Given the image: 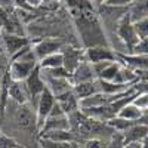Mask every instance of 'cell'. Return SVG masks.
I'll return each instance as SVG.
<instances>
[{
    "label": "cell",
    "mask_w": 148,
    "mask_h": 148,
    "mask_svg": "<svg viewBox=\"0 0 148 148\" xmlns=\"http://www.w3.org/2000/svg\"><path fill=\"white\" fill-rule=\"evenodd\" d=\"M68 121H70V130L74 132L79 136L80 141H88V139H104L108 141L116 130L111 129L105 121L96 120L84 114L82 110H77L74 113L68 114Z\"/></svg>",
    "instance_id": "6da1fadb"
},
{
    "label": "cell",
    "mask_w": 148,
    "mask_h": 148,
    "mask_svg": "<svg viewBox=\"0 0 148 148\" xmlns=\"http://www.w3.org/2000/svg\"><path fill=\"white\" fill-rule=\"evenodd\" d=\"M114 33L117 34L120 42L123 43V46H125L127 53H132V49L135 47V45L141 40L138 33H136V30H135V24L130 19L129 12H126V14L120 18V21L117 22V27H116Z\"/></svg>",
    "instance_id": "7a4b0ae2"
},
{
    "label": "cell",
    "mask_w": 148,
    "mask_h": 148,
    "mask_svg": "<svg viewBox=\"0 0 148 148\" xmlns=\"http://www.w3.org/2000/svg\"><path fill=\"white\" fill-rule=\"evenodd\" d=\"M65 45L67 43L59 37H46V39H40V40H33V52L37 61H40L47 55L61 52Z\"/></svg>",
    "instance_id": "3957f363"
},
{
    "label": "cell",
    "mask_w": 148,
    "mask_h": 148,
    "mask_svg": "<svg viewBox=\"0 0 148 148\" xmlns=\"http://www.w3.org/2000/svg\"><path fill=\"white\" fill-rule=\"evenodd\" d=\"M56 99H55V96L53 93L49 90L47 88L40 93V96L37 98V101L34 104V111H36V119H37V127H42V125L45 123V120L47 119V116L51 114V111L55 105Z\"/></svg>",
    "instance_id": "277c9868"
},
{
    "label": "cell",
    "mask_w": 148,
    "mask_h": 148,
    "mask_svg": "<svg viewBox=\"0 0 148 148\" xmlns=\"http://www.w3.org/2000/svg\"><path fill=\"white\" fill-rule=\"evenodd\" d=\"M84 58L90 64L98 62H114L117 59V51L110 46H95L84 49Z\"/></svg>",
    "instance_id": "5b68a950"
},
{
    "label": "cell",
    "mask_w": 148,
    "mask_h": 148,
    "mask_svg": "<svg viewBox=\"0 0 148 148\" xmlns=\"http://www.w3.org/2000/svg\"><path fill=\"white\" fill-rule=\"evenodd\" d=\"M24 83H25L27 86V90H28V95H30V102L31 107L34 108V104L37 101V98L40 96V93L46 89V83H45V79L42 76V71H40V67L37 65L33 73L30 74V76L24 80Z\"/></svg>",
    "instance_id": "8992f818"
},
{
    "label": "cell",
    "mask_w": 148,
    "mask_h": 148,
    "mask_svg": "<svg viewBox=\"0 0 148 148\" xmlns=\"http://www.w3.org/2000/svg\"><path fill=\"white\" fill-rule=\"evenodd\" d=\"M62 58H64V64L62 67L71 74L82 62H84V49L83 47H74L73 45H65L62 47Z\"/></svg>",
    "instance_id": "52a82bcc"
},
{
    "label": "cell",
    "mask_w": 148,
    "mask_h": 148,
    "mask_svg": "<svg viewBox=\"0 0 148 148\" xmlns=\"http://www.w3.org/2000/svg\"><path fill=\"white\" fill-rule=\"evenodd\" d=\"M0 34H2V42H3V47H5V53L9 58H12L24 46H27V45L31 43V40L28 39L27 36L6 33V31H2Z\"/></svg>",
    "instance_id": "ba28073f"
},
{
    "label": "cell",
    "mask_w": 148,
    "mask_h": 148,
    "mask_svg": "<svg viewBox=\"0 0 148 148\" xmlns=\"http://www.w3.org/2000/svg\"><path fill=\"white\" fill-rule=\"evenodd\" d=\"M117 59L120 61L123 65L132 68L135 73H138V71H148V55L117 52Z\"/></svg>",
    "instance_id": "9c48e42d"
},
{
    "label": "cell",
    "mask_w": 148,
    "mask_h": 148,
    "mask_svg": "<svg viewBox=\"0 0 148 148\" xmlns=\"http://www.w3.org/2000/svg\"><path fill=\"white\" fill-rule=\"evenodd\" d=\"M8 98L18 105H24L30 102V95L27 90V86L24 82L19 80H10L9 88H8Z\"/></svg>",
    "instance_id": "30bf717a"
},
{
    "label": "cell",
    "mask_w": 148,
    "mask_h": 148,
    "mask_svg": "<svg viewBox=\"0 0 148 148\" xmlns=\"http://www.w3.org/2000/svg\"><path fill=\"white\" fill-rule=\"evenodd\" d=\"M65 129H70L68 116L67 114H55V116H49L45 120V123L39 130V135L53 132V130H65Z\"/></svg>",
    "instance_id": "8fae6325"
},
{
    "label": "cell",
    "mask_w": 148,
    "mask_h": 148,
    "mask_svg": "<svg viewBox=\"0 0 148 148\" xmlns=\"http://www.w3.org/2000/svg\"><path fill=\"white\" fill-rule=\"evenodd\" d=\"M55 99H56V104L61 107V110H62L67 116L74 113V111L80 110V99L76 96V93H74L73 89L55 96Z\"/></svg>",
    "instance_id": "7c38bea8"
},
{
    "label": "cell",
    "mask_w": 148,
    "mask_h": 148,
    "mask_svg": "<svg viewBox=\"0 0 148 148\" xmlns=\"http://www.w3.org/2000/svg\"><path fill=\"white\" fill-rule=\"evenodd\" d=\"M42 71V70H40ZM42 76L45 79L46 83V88L53 93V96H58L61 93H64L70 89H73V83L70 79H61V77H52V76H47V74L42 73Z\"/></svg>",
    "instance_id": "4fadbf2b"
},
{
    "label": "cell",
    "mask_w": 148,
    "mask_h": 148,
    "mask_svg": "<svg viewBox=\"0 0 148 148\" xmlns=\"http://www.w3.org/2000/svg\"><path fill=\"white\" fill-rule=\"evenodd\" d=\"M96 79V74L93 70V65L88 61L82 62L76 70L71 73V83L77 84V83H84V82H90Z\"/></svg>",
    "instance_id": "5bb4252c"
},
{
    "label": "cell",
    "mask_w": 148,
    "mask_h": 148,
    "mask_svg": "<svg viewBox=\"0 0 148 148\" xmlns=\"http://www.w3.org/2000/svg\"><path fill=\"white\" fill-rule=\"evenodd\" d=\"M73 90H74V93H76V96L79 98V99H84V98L92 96V95H95L98 92H101L98 79L90 80V82H84V83L73 84Z\"/></svg>",
    "instance_id": "9a60e30c"
},
{
    "label": "cell",
    "mask_w": 148,
    "mask_h": 148,
    "mask_svg": "<svg viewBox=\"0 0 148 148\" xmlns=\"http://www.w3.org/2000/svg\"><path fill=\"white\" fill-rule=\"evenodd\" d=\"M121 133H123V138H125V144L141 142L145 136H148V126L135 123L133 126H130L129 129H126L125 132H121Z\"/></svg>",
    "instance_id": "2e32d148"
},
{
    "label": "cell",
    "mask_w": 148,
    "mask_h": 148,
    "mask_svg": "<svg viewBox=\"0 0 148 148\" xmlns=\"http://www.w3.org/2000/svg\"><path fill=\"white\" fill-rule=\"evenodd\" d=\"M39 148H83L80 141H51L46 138H39Z\"/></svg>",
    "instance_id": "e0dca14e"
},
{
    "label": "cell",
    "mask_w": 148,
    "mask_h": 148,
    "mask_svg": "<svg viewBox=\"0 0 148 148\" xmlns=\"http://www.w3.org/2000/svg\"><path fill=\"white\" fill-rule=\"evenodd\" d=\"M129 15L133 22L148 16V0H135L129 6Z\"/></svg>",
    "instance_id": "ac0fdd59"
},
{
    "label": "cell",
    "mask_w": 148,
    "mask_h": 148,
    "mask_svg": "<svg viewBox=\"0 0 148 148\" xmlns=\"http://www.w3.org/2000/svg\"><path fill=\"white\" fill-rule=\"evenodd\" d=\"M39 138H46V139H51V141H80L77 135L74 132H71L70 129L42 133V135H39ZM80 142H83V141H80Z\"/></svg>",
    "instance_id": "d6986e66"
},
{
    "label": "cell",
    "mask_w": 148,
    "mask_h": 148,
    "mask_svg": "<svg viewBox=\"0 0 148 148\" xmlns=\"http://www.w3.org/2000/svg\"><path fill=\"white\" fill-rule=\"evenodd\" d=\"M64 64V58H62V52H55L52 55H47L43 59L39 61V67L42 70H52V68H58L62 67Z\"/></svg>",
    "instance_id": "ffe728a7"
},
{
    "label": "cell",
    "mask_w": 148,
    "mask_h": 148,
    "mask_svg": "<svg viewBox=\"0 0 148 148\" xmlns=\"http://www.w3.org/2000/svg\"><path fill=\"white\" fill-rule=\"evenodd\" d=\"M141 116H142V111H141L136 105H133L132 101H130L129 104H126L125 107L119 111V114H117V117L125 119V120H130V121L138 120Z\"/></svg>",
    "instance_id": "44dd1931"
},
{
    "label": "cell",
    "mask_w": 148,
    "mask_h": 148,
    "mask_svg": "<svg viewBox=\"0 0 148 148\" xmlns=\"http://www.w3.org/2000/svg\"><path fill=\"white\" fill-rule=\"evenodd\" d=\"M132 104L136 105L142 113H147L148 111V93L147 92H138L132 99Z\"/></svg>",
    "instance_id": "7402d4cb"
},
{
    "label": "cell",
    "mask_w": 148,
    "mask_h": 148,
    "mask_svg": "<svg viewBox=\"0 0 148 148\" xmlns=\"http://www.w3.org/2000/svg\"><path fill=\"white\" fill-rule=\"evenodd\" d=\"M125 138H123V133L121 132H114L111 135V138L107 142L105 148H125Z\"/></svg>",
    "instance_id": "603a6c76"
},
{
    "label": "cell",
    "mask_w": 148,
    "mask_h": 148,
    "mask_svg": "<svg viewBox=\"0 0 148 148\" xmlns=\"http://www.w3.org/2000/svg\"><path fill=\"white\" fill-rule=\"evenodd\" d=\"M135 24V30H136L139 39H145V37H148V16L133 22Z\"/></svg>",
    "instance_id": "cb8c5ba5"
},
{
    "label": "cell",
    "mask_w": 148,
    "mask_h": 148,
    "mask_svg": "<svg viewBox=\"0 0 148 148\" xmlns=\"http://www.w3.org/2000/svg\"><path fill=\"white\" fill-rule=\"evenodd\" d=\"M132 53H139V55H148V37L141 39L135 47L132 49Z\"/></svg>",
    "instance_id": "d4e9b609"
},
{
    "label": "cell",
    "mask_w": 148,
    "mask_h": 148,
    "mask_svg": "<svg viewBox=\"0 0 148 148\" xmlns=\"http://www.w3.org/2000/svg\"><path fill=\"white\" fill-rule=\"evenodd\" d=\"M107 142H108V141L93 138V139L84 141V142H83V148H105V147H107Z\"/></svg>",
    "instance_id": "484cf974"
},
{
    "label": "cell",
    "mask_w": 148,
    "mask_h": 148,
    "mask_svg": "<svg viewBox=\"0 0 148 148\" xmlns=\"http://www.w3.org/2000/svg\"><path fill=\"white\" fill-rule=\"evenodd\" d=\"M0 9H3L8 14H14L16 10L14 6V0H0Z\"/></svg>",
    "instance_id": "4316f807"
},
{
    "label": "cell",
    "mask_w": 148,
    "mask_h": 148,
    "mask_svg": "<svg viewBox=\"0 0 148 148\" xmlns=\"http://www.w3.org/2000/svg\"><path fill=\"white\" fill-rule=\"evenodd\" d=\"M135 2V0H107V2L104 5H108V6H130L132 3Z\"/></svg>",
    "instance_id": "83f0119b"
},
{
    "label": "cell",
    "mask_w": 148,
    "mask_h": 148,
    "mask_svg": "<svg viewBox=\"0 0 148 148\" xmlns=\"http://www.w3.org/2000/svg\"><path fill=\"white\" fill-rule=\"evenodd\" d=\"M14 6H15V9H18V10H27V12L34 10V9H31V8L28 6L27 0H14Z\"/></svg>",
    "instance_id": "f1b7e54d"
},
{
    "label": "cell",
    "mask_w": 148,
    "mask_h": 148,
    "mask_svg": "<svg viewBox=\"0 0 148 148\" xmlns=\"http://www.w3.org/2000/svg\"><path fill=\"white\" fill-rule=\"evenodd\" d=\"M133 88L136 89L138 92H147L148 93V82L147 80H139L138 83L133 84Z\"/></svg>",
    "instance_id": "f546056e"
},
{
    "label": "cell",
    "mask_w": 148,
    "mask_h": 148,
    "mask_svg": "<svg viewBox=\"0 0 148 148\" xmlns=\"http://www.w3.org/2000/svg\"><path fill=\"white\" fill-rule=\"evenodd\" d=\"M27 3L31 9H39L43 3V0H27Z\"/></svg>",
    "instance_id": "4dcf8cb0"
},
{
    "label": "cell",
    "mask_w": 148,
    "mask_h": 148,
    "mask_svg": "<svg viewBox=\"0 0 148 148\" xmlns=\"http://www.w3.org/2000/svg\"><path fill=\"white\" fill-rule=\"evenodd\" d=\"M136 74H138L139 80H147L148 82V71H138Z\"/></svg>",
    "instance_id": "1f68e13d"
},
{
    "label": "cell",
    "mask_w": 148,
    "mask_h": 148,
    "mask_svg": "<svg viewBox=\"0 0 148 148\" xmlns=\"http://www.w3.org/2000/svg\"><path fill=\"white\" fill-rule=\"evenodd\" d=\"M89 2H90V3L95 6V9H96V8H99L101 5H104V3L107 2V0H89Z\"/></svg>",
    "instance_id": "d6a6232c"
},
{
    "label": "cell",
    "mask_w": 148,
    "mask_h": 148,
    "mask_svg": "<svg viewBox=\"0 0 148 148\" xmlns=\"http://www.w3.org/2000/svg\"><path fill=\"white\" fill-rule=\"evenodd\" d=\"M125 148H141V142H130V144H126Z\"/></svg>",
    "instance_id": "836d02e7"
},
{
    "label": "cell",
    "mask_w": 148,
    "mask_h": 148,
    "mask_svg": "<svg viewBox=\"0 0 148 148\" xmlns=\"http://www.w3.org/2000/svg\"><path fill=\"white\" fill-rule=\"evenodd\" d=\"M141 148H148V136H145V138L141 141Z\"/></svg>",
    "instance_id": "e575fe53"
},
{
    "label": "cell",
    "mask_w": 148,
    "mask_h": 148,
    "mask_svg": "<svg viewBox=\"0 0 148 148\" xmlns=\"http://www.w3.org/2000/svg\"><path fill=\"white\" fill-rule=\"evenodd\" d=\"M147 113H148V111H147Z\"/></svg>",
    "instance_id": "d590c367"
}]
</instances>
